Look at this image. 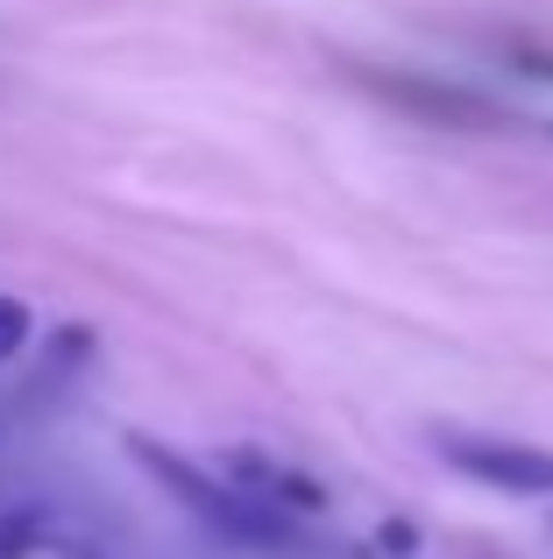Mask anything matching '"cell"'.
Here are the masks:
<instances>
[{
    "instance_id": "obj_1",
    "label": "cell",
    "mask_w": 553,
    "mask_h": 559,
    "mask_svg": "<svg viewBox=\"0 0 553 559\" xmlns=\"http://www.w3.org/2000/svg\"><path fill=\"white\" fill-rule=\"evenodd\" d=\"M136 453H142V467H150L156 481H164L170 496H178L192 518H207L221 538H235V546H291V518L284 510H270V503H256V496H242V489H227V481H213V475H199L192 461H178V453H164L156 439H136Z\"/></svg>"
},
{
    "instance_id": "obj_2",
    "label": "cell",
    "mask_w": 553,
    "mask_h": 559,
    "mask_svg": "<svg viewBox=\"0 0 553 559\" xmlns=\"http://www.w3.org/2000/svg\"><path fill=\"white\" fill-rule=\"evenodd\" d=\"M440 453L461 467L469 481H490L504 496H553V453L546 447H518V439H483V432H447Z\"/></svg>"
},
{
    "instance_id": "obj_3",
    "label": "cell",
    "mask_w": 553,
    "mask_h": 559,
    "mask_svg": "<svg viewBox=\"0 0 553 559\" xmlns=\"http://www.w3.org/2000/svg\"><path fill=\"white\" fill-rule=\"evenodd\" d=\"M227 475L235 481H256V489L270 496V510L276 503H305V510H319V489L305 475H291V467H276L270 453H227Z\"/></svg>"
},
{
    "instance_id": "obj_4",
    "label": "cell",
    "mask_w": 553,
    "mask_h": 559,
    "mask_svg": "<svg viewBox=\"0 0 553 559\" xmlns=\"http://www.w3.org/2000/svg\"><path fill=\"white\" fill-rule=\"evenodd\" d=\"M28 341V305L22 298H0V361H14Z\"/></svg>"
},
{
    "instance_id": "obj_5",
    "label": "cell",
    "mask_w": 553,
    "mask_h": 559,
    "mask_svg": "<svg viewBox=\"0 0 553 559\" xmlns=\"http://www.w3.org/2000/svg\"><path fill=\"white\" fill-rule=\"evenodd\" d=\"M518 71H532V79H553V50H518Z\"/></svg>"
}]
</instances>
